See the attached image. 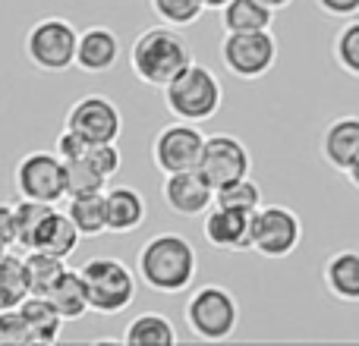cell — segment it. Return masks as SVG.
Instances as JSON below:
<instances>
[{
	"mask_svg": "<svg viewBox=\"0 0 359 346\" xmlns=\"http://www.w3.org/2000/svg\"><path fill=\"white\" fill-rule=\"evenodd\" d=\"M136 274L149 290L164 296L186 293L198 274L196 246L183 233H155L139 249Z\"/></svg>",
	"mask_w": 359,
	"mask_h": 346,
	"instance_id": "obj_1",
	"label": "cell"
},
{
	"mask_svg": "<svg viewBox=\"0 0 359 346\" xmlns=\"http://www.w3.org/2000/svg\"><path fill=\"white\" fill-rule=\"evenodd\" d=\"M189 44L174 25H155L136 35L130 48V67L139 82L151 88H164L183 67H189Z\"/></svg>",
	"mask_w": 359,
	"mask_h": 346,
	"instance_id": "obj_2",
	"label": "cell"
},
{
	"mask_svg": "<svg viewBox=\"0 0 359 346\" xmlns=\"http://www.w3.org/2000/svg\"><path fill=\"white\" fill-rule=\"evenodd\" d=\"M164 92V107L174 120H186V123H205L211 120L224 104V88L221 79L211 73L205 63H189L183 67Z\"/></svg>",
	"mask_w": 359,
	"mask_h": 346,
	"instance_id": "obj_3",
	"label": "cell"
},
{
	"mask_svg": "<svg viewBox=\"0 0 359 346\" xmlns=\"http://www.w3.org/2000/svg\"><path fill=\"white\" fill-rule=\"evenodd\" d=\"M183 318L196 340L221 343L233 337L236 324H240V305H236V296L227 286L205 284L186 299Z\"/></svg>",
	"mask_w": 359,
	"mask_h": 346,
	"instance_id": "obj_4",
	"label": "cell"
},
{
	"mask_svg": "<svg viewBox=\"0 0 359 346\" xmlns=\"http://www.w3.org/2000/svg\"><path fill=\"white\" fill-rule=\"evenodd\" d=\"M88 290V305L98 315H120L136 303V274L111 255H95L79 268Z\"/></svg>",
	"mask_w": 359,
	"mask_h": 346,
	"instance_id": "obj_5",
	"label": "cell"
},
{
	"mask_svg": "<svg viewBox=\"0 0 359 346\" xmlns=\"http://www.w3.org/2000/svg\"><path fill=\"white\" fill-rule=\"evenodd\" d=\"M76 25L63 16H44L25 32V57L41 73H67L76 67V50H79Z\"/></svg>",
	"mask_w": 359,
	"mask_h": 346,
	"instance_id": "obj_6",
	"label": "cell"
},
{
	"mask_svg": "<svg viewBox=\"0 0 359 346\" xmlns=\"http://www.w3.org/2000/svg\"><path fill=\"white\" fill-rule=\"evenodd\" d=\"M217 57H221V67L227 69L233 79L255 82L271 73L274 63H278V38L271 35V29L224 32Z\"/></svg>",
	"mask_w": 359,
	"mask_h": 346,
	"instance_id": "obj_7",
	"label": "cell"
},
{
	"mask_svg": "<svg viewBox=\"0 0 359 346\" xmlns=\"http://www.w3.org/2000/svg\"><path fill=\"white\" fill-rule=\"evenodd\" d=\"M303 242V221L287 205H262L255 211L252 227V252L268 261L290 258Z\"/></svg>",
	"mask_w": 359,
	"mask_h": 346,
	"instance_id": "obj_8",
	"label": "cell"
},
{
	"mask_svg": "<svg viewBox=\"0 0 359 346\" xmlns=\"http://www.w3.org/2000/svg\"><path fill=\"white\" fill-rule=\"evenodd\" d=\"M13 183L19 198L57 205L60 198H67V161L57 151H29L25 158H19Z\"/></svg>",
	"mask_w": 359,
	"mask_h": 346,
	"instance_id": "obj_9",
	"label": "cell"
},
{
	"mask_svg": "<svg viewBox=\"0 0 359 346\" xmlns=\"http://www.w3.org/2000/svg\"><path fill=\"white\" fill-rule=\"evenodd\" d=\"M205 136L198 130V123H168L151 142V161L155 167L168 177V173H183V170H198L202 167V155H205Z\"/></svg>",
	"mask_w": 359,
	"mask_h": 346,
	"instance_id": "obj_10",
	"label": "cell"
},
{
	"mask_svg": "<svg viewBox=\"0 0 359 346\" xmlns=\"http://www.w3.org/2000/svg\"><path fill=\"white\" fill-rule=\"evenodd\" d=\"M67 130L79 132L88 145L117 142L123 132V113L104 95H82L67 111Z\"/></svg>",
	"mask_w": 359,
	"mask_h": 346,
	"instance_id": "obj_11",
	"label": "cell"
},
{
	"mask_svg": "<svg viewBox=\"0 0 359 346\" xmlns=\"http://www.w3.org/2000/svg\"><path fill=\"white\" fill-rule=\"evenodd\" d=\"M205 179H208L215 189H224V186L236 183V179L249 177L252 170V155L249 148L230 132H215L205 142V155H202V167Z\"/></svg>",
	"mask_w": 359,
	"mask_h": 346,
	"instance_id": "obj_12",
	"label": "cell"
},
{
	"mask_svg": "<svg viewBox=\"0 0 359 346\" xmlns=\"http://www.w3.org/2000/svg\"><path fill=\"white\" fill-rule=\"evenodd\" d=\"M252 227L255 211L224 208V205H211V211L202 221L205 240L217 252H252Z\"/></svg>",
	"mask_w": 359,
	"mask_h": 346,
	"instance_id": "obj_13",
	"label": "cell"
},
{
	"mask_svg": "<svg viewBox=\"0 0 359 346\" xmlns=\"http://www.w3.org/2000/svg\"><path fill=\"white\" fill-rule=\"evenodd\" d=\"M215 186L205 179L202 170L168 173L161 183V198L174 214L180 217H202L215 205Z\"/></svg>",
	"mask_w": 359,
	"mask_h": 346,
	"instance_id": "obj_14",
	"label": "cell"
},
{
	"mask_svg": "<svg viewBox=\"0 0 359 346\" xmlns=\"http://www.w3.org/2000/svg\"><path fill=\"white\" fill-rule=\"evenodd\" d=\"M322 161L331 170L347 173L359 161V117H334L322 132Z\"/></svg>",
	"mask_w": 359,
	"mask_h": 346,
	"instance_id": "obj_15",
	"label": "cell"
},
{
	"mask_svg": "<svg viewBox=\"0 0 359 346\" xmlns=\"http://www.w3.org/2000/svg\"><path fill=\"white\" fill-rule=\"evenodd\" d=\"M120 60V38L107 25H92L79 35V50H76V69L82 73H107Z\"/></svg>",
	"mask_w": 359,
	"mask_h": 346,
	"instance_id": "obj_16",
	"label": "cell"
},
{
	"mask_svg": "<svg viewBox=\"0 0 359 346\" xmlns=\"http://www.w3.org/2000/svg\"><path fill=\"white\" fill-rule=\"evenodd\" d=\"M149 214V202L133 186H114L107 189V233L126 236L139 230Z\"/></svg>",
	"mask_w": 359,
	"mask_h": 346,
	"instance_id": "obj_17",
	"label": "cell"
},
{
	"mask_svg": "<svg viewBox=\"0 0 359 346\" xmlns=\"http://www.w3.org/2000/svg\"><path fill=\"white\" fill-rule=\"evenodd\" d=\"M322 284L341 303H359V252L356 249H341L328 255L322 268Z\"/></svg>",
	"mask_w": 359,
	"mask_h": 346,
	"instance_id": "obj_18",
	"label": "cell"
},
{
	"mask_svg": "<svg viewBox=\"0 0 359 346\" xmlns=\"http://www.w3.org/2000/svg\"><path fill=\"white\" fill-rule=\"evenodd\" d=\"M79 227L73 223V217L67 214V211H50L48 221L41 223V230H38L35 236V246L32 249H41V252H50L57 255V258H69V255L79 249Z\"/></svg>",
	"mask_w": 359,
	"mask_h": 346,
	"instance_id": "obj_19",
	"label": "cell"
},
{
	"mask_svg": "<svg viewBox=\"0 0 359 346\" xmlns=\"http://www.w3.org/2000/svg\"><path fill=\"white\" fill-rule=\"evenodd\" d=\"M19 312H22V318L29 321L32 340H35V343L48 346V343L60 340V331H63V324H67V318L57 312V305L50 303L48 296L32 293V296H25V303L19 305Z\"/></svg>",
	"mask_w": 359,
	"mask_h": 346,
	"instance_id": "obj_20",
	"label": "cell"
},
{
	"mask_svg": "<svg viewBox=\"0 0 359 346\" xmlns=\"http://www.w3.org/2000/svg\"><path fill=\"white\" fill-rule=\"evenodd\" d=\"M67 214L79 227L82 236H101L107 233V189L101 192H82V195H69Z\"/></svg>",
	"mask_w": 359,
	"mask_h": 346,
	"instance_id": "obj_21",
	"label": "cell"
},
{
	"mask_svg": "<svg viewBox=\"0 0 359 346\" xmlns=\"http://www.w3.org/2000/svg\"><path fill=\"white\" fill-rule=\"evenodd\" d=\"M48 299L57 305V312H60L67 321H76V318H82L86 312H92V305H88L86 280H82V274L73 271V268H67V271L60 274V280L50 286Z\"/></svg>",
	"mask_w": 359,
	"mask_h": 346,
	"instance_id": "obj_22",
	"label": "cell"
},
{
	"mask_svg": "<svg viewBox=\"0 0 359 346\" xmlns=\"http://www.w3.org/2000/svg\"><path fill=\"white\" fill-rule=\"evenodd\" d=\"M224 32H262L274 25V10L265 0H230L221 10Z\"/></svg>",
	"mask_w": 359,
	"mask_h": 346,
	"instance_id": "obj_23",
	"label": "cell"
},
{
	"mask_svg": "<svg viewBox=\"0 0 359 346\" xmlns=\"http://www.w3.org/2000/svg\"><path fill=\"white\" fill-rule=\"evenodd\" d=\"M126 346H174L177 331L170 324V318H164L161 312H142L136 315L123 331Z\"/></svg>",
	"mask_w": 359,
	"mask_h": 346,
	"instance_id": "obj_24",
	"label": "cell"
},
{
	"mask_svg": "<svg viewBox=\"0 0 359 346\" xmlns=\"http://www.w3.org/2000/svg\"><path fill=\"white\" fill-rule=\"evenodd\" d=\"M25 296H32L29 290V274H25V255L4 252L0 255V312L19 309L25 303Z\"/></svg>",
	"mask_w": 359,
	"mask_h": 346,
	"instance_id": "obj_25",
	"label": "cell"
},
{
	"mask_svg": "<svg viewBox=\"0 0 359 346\" xmlns=\"http://www.w3.org/2000/svg\"><path fill=\"white\" fill-rule=\"evenodd\" d=\"M67 258H57L50 252H41V249H29L25 252V274H29V290L38 293V296H48L50 286L60 280V274L67 271L63 265Z\"/></svg>",
	"mask_w": 359,
	"mask_h": 346,
	"instance_id": "obj_26",
	"label": "cell"
},
{
	"mask_svg": "<svg viewBox=\"0 0 359 346\" xmlns=\"http://www.w3.org/2000/svg\"><path fill=\"white\" fill-rule=\"evenodd\" d=\"M50 211H54V205H48V202L19 198L16 202V246H22L25 252L35 246V236L41 230V223L48 221Z\"/></svg>",
	"mask_w": 359,
	"mask_h": 346,
	"instance_id": "obj_27",
	"label": "cell"
},
{
	"mask_svg": "<svg viewBox=\"0 0 359 346\" xmlns=\"http://www.w3.org/2000/svg\"><path fill=\"white\" fill-rule=\"evenodd\" d=\"M334 63L344 69L347 76L359 79V19H344V25L337 29L334 44H331Z\"/></svg>",
	"mask_w": 359,
	"mask_h": 346,
	"instance_id": "obj_28",
	"label": "cell"
},
{
	"mask_svg": "<svg viewBox=\"0 0 359 346\" xmlns=\"http://www.w3.org/2000/svg\"><path fill=\"white\" fill-rule=\"evenodd\" d=\"M149 6L164 25H174V29L196 25L205 13L202 0H149Z\"/></svg>",
	"mask_w": 359,
	"mask_h": 346,
	"instance_id": "obj_29",
	"label": "cell"
},
{
	"mask_svg": "<svg viewBox=\"0 0 359 346\" xmlns=\"http://www.w3.org/2000/svg\"><path fill=\"white\" fill-rule=\"evenodd\" d=\"M215 205H224V208H240V211H259L262 208V189H259V183H252L249 177H243V179H236V183L217 189L215 192Z\"/></svg>",
	"mask_w": 359,
	"mask_h": 346,
	"instance_id": "obj_30",
	"label": "cell"
},
{
	"mask_svg": "<svg viewBox=\"0 0 359 346\" xmlns=\"http://www.w3.org/2000/svg\"><path fill=\"white\" fill-rule=\"evenodd\" d=\"M107 186V177H101L88 158L79 161H67V198L82 195V192H101Z\"/></svg>",
	"mask_w": 359,
	"mask_h": 346,
	"instance_id": "obj_31",
	"label": "cell"
},
{
	"mask_svg": "<svg viewBox=\"0 0 359 346\" xmlns=\"http://www.w3.org/2000/svg\"><path fill=\"white\" fill-rule=\"evenodd\" d=\"M29 343L35 340H32L29 321L22 318V312L19 309L0 312V346H29Z\"/></svg>",
	"mask_w": 359,
	"mask_h": 346,
	"instance_id": "obj_32",
	"label": "cell"
},
{
	"mask_svg": "<svg viewBox=\"0 0 359 346\" xmlns=\"http://www.w3.org/2000/svg\"><path fill=\"white\" fill-rule=\"evenodd\" d=\"M86 158L95 164V167H98L101 177H107V179H111L114 173L123 167V155H120L117 142H98V145H92Z\"/></svg>",
	"mask_w": 359,
	"mask_h": 346,
	"instance_id": "obj_33",
	"label": "cell"
},
{
	"mask_svg": "<svg viewBox=\"0 0 359 346\" xmlns=\"http://www.w3.org/2000/svg\"><path fill=\"white\" fill-rule=\"evenodd\" d=\"M88 148H92V145H88L79 132L67 130V126H63V132L57 136V145H54V151L63 158V161H79V158L88 155Z\"/></svg>",
	"mask_w": 359,
	"mask_h": 346,
	"instance_id": "obj_34",
	"label": "cell"
},
{
	"mask_svg": "<svg viewBox=\"0 0 359 346\" xmlns=\"http://www.w3.org/2000/svg\"><path fill=\"white\" fill-rule=\"evenodd\" d=\"M316 6L331 19H353V16H359V0H316Z\"/></svg>",
	"mask_w": 359,
	"mask_h": 346,
	"instance_id": "obj_35",
	"label": "cell"
},
{
	"mask_svg": "<svg viewBox=\"0 0 359 346\" xmlns=\"http://www.w3.org/2000/svg\"><path fill=\"white\" fill-rule=\"evenodd\" d=\"M0 240L6 246H16V205L0 202Z\"/></svg>",
	"mask_w": 359,
	"mask_h": 346,
	"instance_id": "obj_36",
	"label": "cell"
},
{
	"mask_svg": "<svg viewBox=\"0 0 359 346\" xmlns=\"http://www.w3.org/2000/svg\"><path fill=\"white\" fill-rule=\"evenodd\" d=\"M344 177H347V179H350V183H353V186H356V189H359V161H356V164H353V167H350L347 173H344Z\"/></svg>",
	"mask_w": 359,
	"mask_h": 346,
	"instance_id": "obj_37",
	"label": "cell"
},
{
	"mask_svg": "<svg viewBox=\"0 0 359 346\" xmlns=\"http://www.w3.org/2000/svg\"><path fill=\"white\" fill-rule=\"evenodd\" d=\"M202 4H205V10H224L230 0H202Z\"/></svg>",
	"mask_w": 359,
	"mask_h": 346,
	"instance_id": "obj_38",
	"label": "cell"
},
{
	"mask_svg": "<svg viewBox=\"0 0 359 346\" xmlns=\"http://www.w3.org/2000/svg\"><path fill=\"white\" fill-rule=\"evenodd\" d=\"M265 4H268V6H271V10H274V13H278V10H287V6H290V4H293V0H265Z\"/></svg>",
	"mask_w": 359,
	"mask_h": 346,
	"instance_id": "obj_39",
	"label": "cell"
},
{
	"mask_svg": "<svg viewBox=\"0 0 359 346\" xmlns=\"http://www.w3.org/2000/svg\"><path fill=\"white\" fill-rule=\"evenodd\" d=\"M4 252H10V246H6V242L0 240V255H4Z\"/></svg>",
	"mask_w": 359,
	"mask_h": 346,
	"instance_id": "obj_40",
	"label": "cell"
}]
</instances>
